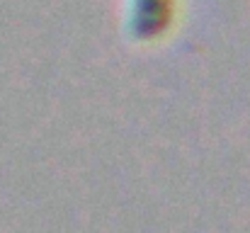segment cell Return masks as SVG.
Instances as JSON below:
<instances>
[{
    "label": "cell",
    "mask_w": 250,
    "mask_h": 233,
    "mask_svg": "<svg viewBox=\"0 0 250 233\" xmlns=\"http://www.w3.org/2000/svg\"><path fill=\"white\" fill-rule=\"evenodd\" d=\"M180 0H124V32L136 44H156L172 32Z\"/></svg>",
    "instance_id": "1"
}]
</instances>
